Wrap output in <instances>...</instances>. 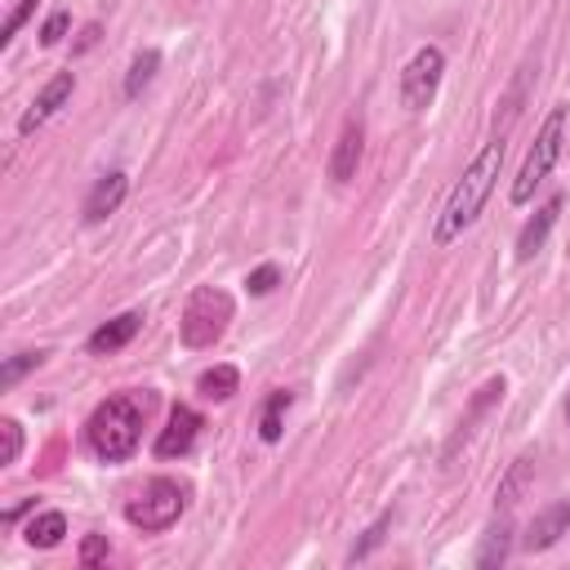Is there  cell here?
I'll return each instance as SVG.
<instances>
[{
  "mask_svg": "<svg viewBox=\"0 0 570 570\" xmlns=\"http://www.w3.org/2000/svg\"><path fill=\"white\" fill-rule=\"evenodd\" d=\"M362 157H366V121L362 117H348L344 130L334 139V152H330V183H353L357 170H362Z\"/></svg>",
  "mask_w": 570,
  "mask_h": 570,
  "instance_id": "52a82bcc",
  "label": "cell"
},
{
  "mask_svg": "<svg viewBox=\"0 0 570 570\" xmlns=\"http://www.w3.org/2000/svg\"><path fill=\"white\" fill-rule=\"evenodd\" d=\"M286 410H290V392H286V388H277V392L268 397V406H264V419H259V437H264L268 445H277V441H281V428H286V423H281V415H286Z\"/></svg>",
  "mask_w": 570,
  "mask_h": 570,
  "instance_id": "ac0fdd59",
  "label": "cell"
},
{
  "mask_svg": "<svg viewBox=\"0 0 570 570\" xmlns=\"http://www.w3.org/2000/svg\"><path fill=\"white\" fill-rule=\"evenodd\" d=\"M388 526H392V513H384V517H379V521L366 530V539H362V544L348 552V561H366V557H370V552L384 544V530H388Z\"/></svg>",
  "mask_w": 570,
  "mask_h": 570,
  "instance_id": "7402d4cb",
  "label": "cell"
},
{
  "mask_svg": "<svg viewBox=\"0 0 570 570\" xmlns=\"http://www.w3.org/2000/svg\"><path fill=\"white\" fill-rule=\"evenodd\" d=\"M566 419H570V401H566Z\"/></svg>",
  "mask_w": 570,
  "mask_h": 570,
  "instance_id": "83f0119b",
  "label": "cell"
},
{
  "mask_svg": "<svg viewBox=\"0 0 570 570\" xmlns=\"http://www.w3.org/2000/svg\"><path fill=\"white\" fill-rule=\"evenodd\" d=\"M508 552H513V521H508V517H499V521L482 535L477 566H482V570H495V566H504V561H508Z\"/></svg>",
  "mask_w": 570,
  "mask_h": 570,
  "instance_id": "9a60e30c",
  "label": "cell"
},
{
  "mask_svg": "<svg viewBox=\"0 0 570 570\" xmlns=\"http://www.w3.org/2000/svg\"><path fill=\"white\" fill-rule=\"evenodd\" d=\"M72 94H76V76H72V72H58V76H54V80H50V85H45V89L32 98V107L23 111L19 135H23V139H28V135H36V130H41L50 117H58V111L72 103Z\"/></svg>",
  "mask_w": 570,
  "mask_h": 570,
  "instance_id": "ba28073f",
  "label": "cell"
},
{
  "mask_svg": "<svg viewBox=\"0 0 570 570\" xmlns=\"http://www.w3.org/2000/svg\"><path fill=\"white\" fill-rule=\"evenodd\" d=\"M196 437H201V415L192 406H174L161 437H157V454L161 460H183V454L196 445Z\"/></svg>",
  "mask_w": 570,
  "mask_h": 570,
  "instance_id": "9c48e42d",
  "label": "cell"
},
{
  "mask_svg": "<svg viewBox=\"0 0 570 570\" xmlns=\"http://www.w3.org/2000/svg\"><path fill=\"white\" fill-rule=\"evenodd\" d=\"M237 316V303L227 290L218 286H201L187 308H183V321H179V338H183V348H214L218 338L227 334V325H233Z\"/></svg>",
  "mask_w": 570,
  "mask_h": 570,
  "instance_id": "277c9868",
  "label": "cell"
},
{
  "mask_svg": "<svg viewBox=\"0 0 570 570\" xmlns=\"http://www.w3.org/2000/svg\"><path fill=\"white\" fill-rule=\"evenodd\" d=\"M277 281H281V272H277L272 264H264L259 272H250V281H246V286H250V294H272V290H277Z\"/></svg>",
  "mask_w": 570,
  "mask_h": 570,
  "instance_id": "484cf974",
  "label": "cell"
},
{
  "mask_svg": "<svg viewBox=\"0 0 570 570\" xmlns=\"http://www.w3.org/2000/svg\"><path fill=\"white\" fill-rule=\"evenodd\" d=\"M566 117H570V107L566 103H557L552 111H548V121L539 126V135H535V143H530V152H526V161H521V170H517V179H513V205H526L530 196H535V187L552 174V165L561 161V148H566Z\"/></svg>",
  "mask_w": 570,
  "mask_h": 570,
  "instance_id": "3957f363",
  "label": "cell"
},
{
  "mask_svg": "<svg viewBox=\"0 0 570 570\" xmlns=\"http://www.w3.org/2000/svg\"><path fill=\"white\" fill-rule=\"evenodd\" d=\"M157 67H161V54H157V50H143V54L135 58L130 76H126V98H139V94H143V85L157 76Z\"/></svg>",
  "mask_w": 570,
  "mask_h": 570,
  "instance_id": "d6986e66",
  "label": "cell"
},
{
  "mask_svg": "<svg viewBox=\"0 0 570 570\" xmlns=\"http://www.w3.org/2000/svg\"><path fill=\"white\" fill-rule=\"evenodd\" d=\"M441 76H445V54H441L437 45L415 50L410 63L401 67V107H406V111H428V107L437 103Z\"/></svg>",
  "mask_w": 570,
  "mask_h": 570,
  "instance_id": "8992f818",
  "label": "cell"
},
{
  "mask_svg": "<svg viewBox=\"0 0 570 570\" xmlns=\"http://www.w3.org/2000/svg\"><path fill=\"white\" fill-rule=\"evenodd\" d=\"M45 357H50V353H14V357H6V366H0V388H14L28 370L45 366Z\"/></svg>",
  "mask_w": 570,
  "mask_h": 570,
  "instance_id": "44dd1931",
  "label": "cell"
},
{
  "mask_svg": "<svg viewBox=\"0 0 570 570\" xmlns=\"http://www.w3.org/2000/svg\"><path fill=\"white\" fill-rule=\"evenodd\" d=\"M19 454H23V423L0 419V469H14Z\"/></svg>",
  "mask_w": 570,
  "mask_h": 570,
  "instance_id": "ffe728a7",
  "label": "cell"
},
{
  "mask_svg": "<svg viewBox=\"0 0 570 570\" xmlns=\"http://www.w3.org/2000/svg\"><path fill=\"white\" fill-rule=\"evenodd\" d=\"M107 552H111L107 535H89V539L80 544V566H103V561H107Z\"/></svg>",
  "mask_w": 570,
  "mask_h": 570,
  "instance_id": "cb8c5ba5",
  "label": "cell"
},
{
  "mask_svg": "<svg viewBox=\"0 0 570 570\" xmlns=\"http://www.w3.org/2000/svg\"><path fill=\"white\" fill-rule=\"evenodd\" d=\"M152 406H157L152 392H117V397H107L89 415V423H85L89 450L98 454L103 464H126L130 454L139 450V441H143V423H148Z\"/></svg>",
  "mask_w": 570,
  "mask_h": 570,
  "instance_id": "7a4b0ae2",
  "label": "cell"
},
{
  "mask_svg": "<svg viewBox=\"0 0 570 570\" xmlns=\"http://www.w3.org/2000/svg\"><path fill=\"white\" fill-rule=\"evenodd\" d=\"M130 196V179L121 174V170H111V174H103L98 183H94V192L85 196V223H103V218H111L121 209V201Z\"/></svg>",
  "mask_w": 570,
  "mask_h": 570,
  "instance_id": "7c38bea8",
  "label": "cell"
},
{
  "mask_svg": "<svg viewBox=\"0 0 570 570\" xmlns=\"http://www.w3.org/2000/svg\"><path fill=\"white\" fill-rule=\"evenodd\" d=\"M570 530V499H561V504H552V508H544L530 526H526V535H521V548L526 552H548L561 535Z\"/></svg>",
  "mask_w": 570,
  "mask_h": 570,
  "instance_id": "30bf717a",
  "label": "cell"
},
{
  "mask_svg": "<svg viewBox=\"0 0 570 570\" xmlns=\"http://www.w3.org/2000/svg\"><path fill=\"white\" fill-rule=\"evenodd\" d=\"M183 508H187V486H179L170 477H152L143 486V495L126 504V521L143 535H161L183 517Z\"/></svg>",
  "mask_w": 570,
  "mask_h": 570,
  "instance_id": "5b68a950",
  "label": "cell"
},
{
  "mask_svg": "<svg viewBox=\"0 0 570 570\" xmlns=\"http://www.w3.org/2000/svg\"><path fill=\"white\" fill-rule=\"evenodd\" d=\"M67 28H72V14H67V10L50 14V19H45V28H41V45H45V50H54V45L67 36Z\"/></svg>",
  "mask_w": 570,
  "mask_h": 570,
  "instance_id": "603a6c76",
  "label": "cell"
},
{
  "mask_svg": "<svg viewBox=\"0 0 570 570\" xmlns=\"http://www.w3.org/2000/svg\"><path fill=\"white\" fill-rule=\"evenodd\" d=\"M143 330V312H121L117 321H107V325H98L94 334H89V353H121V348H130L135 344V334Z\"/></svg>",
  "mask_w": 570,
  "mask_h": 570,
  "instance_id": "4fadbf2b",
  "label": "cell"
},
{
  "mask_svg": "<svg viewBox=\"0 0 570 570\" xmlns=\"http://www.w3.org/2000/svg\"><path fill=\"white\" fill-rule=\"evenodd\" d=\"M530 486H535V464H530V454H521V460H513L508 477H504L499 491H495V508H499V513H513V508L526 499Z\"/></svg>",
  "mask_w": 570,
  "mask_h": 570,
  "instance_id": "5bb4252c",
  "label": "cell"
},
{
  "mask_svg": "<svg viewBox=\"0 0 570 570\" xmlns=\"http://www.w3.org/2000/svg\"><path fill=\"white\" fill-rule=\"evenodd\" d=\"M23 535H28V544H32V548H58V544H63V535H67V517H63V513H54V508H50V513H36V517L28 521V530H23Z\"/></svg>",
  "mask_w": 570,
  "mask_h": 570,
  "instance_id": "2e32d148",
  "label": "cell"
},
{
  "mask_svg": "<svg viewBox=\"0 0 570 570\" xmlns=\"http://www.w3.org/2000/svg\"><path fill=\"white\" fill-rule=\"evenodd\" d=\"M241 388V370L237 366H214V370H205L201 379H196V392L205 397V401H227Z\"/></svg>",
  "mask_w": 570,
  "mask_h": 570,
  "instance_id": "e0dca14e",
  "label": "cell"
},
{
  "mask_svg": "<svg viewBox=\"0 0 570 570\" xmlns=\"http://www.w3.org/2000/svg\"><path fill=\"white\" fill-rule=\"evenodd\" d=\"M561 196H548L539 209H535V218L521 227V233H517V264H530L539 250H544V241H548V233H552V227H557V214H561Z\"/></svg>",
  "mask_w": 570,
  "mask_h": 570,
  "instance_id": "8fae6325",
  "label": "cell"
},
{
  "mask_svg": "<svg viewBox=\"0 0 570 570\" xmlns=\"http://www.w3.org/2000/svg\"><path fill=\"white\" fill-rule=\"evenodd\" d=\"M499 170H504V139H491V143L473 157V165L464 170V179L450 187V196H445V205H441V218H437V227H432V241H437V246L460 241L469 227L482 218V209H486V201H491V192H495V183H499Z\"/></svg>",
  "mask_w": 570,
  "mask_h": 570,
  "instance_id": "6da1fadb",
  "label": "cell"
},
{
  "mask_svg": "<svg viewBox=\"0 0 570 570\" xmlns=\"http://www.w3.org/2000/svg\"><path fill=\"white\" fill-rule=\"evenodd\" d=\"M32 10H36V0H19V10L10 14V23H6V32H0V45H10L14 36H19V28L32 19Z\"/></svg>",
  "mask_w": 570,
  "mask_h": 570,
  "instance_id": "d4e9b609",
  "label": "cell"
},
{
  "mask_svg": "<svg viewBox=\"0 0 570 570\" xmlns=\"http://www.w3.org/2000/svg\"><path fill=\"white\" fill-rule=\"evenodd\" d=\"M98 36H103V32H98V23H89V28L80 32V45H76V50H94V41H98Z\"/></svg>",
  "mask_w": 570,
  "mask_h": 570,
  "instance_id": "4316f807",
  "label": "cell"
}]
</instances>
